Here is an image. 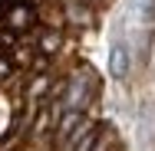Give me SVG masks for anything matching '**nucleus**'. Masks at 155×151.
<instances>
[{
  "instance_id": "f257e3e1",
  "label": "nucleus",
  "mask_w": 155,
  "mask_h": 151,
  "mask_svg": "<svg viewBox=\"0 0 155 151\" xmlns=\"http://www.w3.org/2000/svg\"><path fill=\"white\" fill-rule=\"evenodd\" d=\"M129 69H132V56H129V49H125V43H112V49H109V76L112 79H125L129 76Z\"/></svg>"
},
{
  "instance_id": "f03ea898",
  "label": "nucleus",
  "mask_w": 155,
  "mask_h": 151,
  "mask_svg": "<svg viewBox=\"0 0 155 151\" xmlns=\"http://www.w3.org/2000/svg\"><path fill=\"white\" fill-rule=\"evenodd\" d=\"M3 23H7L10 30H30L33 23H36V13H33V7H27V3H20V7L7 10Z\"/></svg>"
},
{
  "instance_id": "7ed1b4c3",
  "label": "nucleus",
  "mask_w": 155,
  "mask_h": 151,
  "mask_svg": "<svg viewBox=\"0 0 155 151\" xmlns=\"http://www.w3.org/2000/svg\"><path fill=\"white\" fill-rule=\"evenodd\" d=\"M63 10H66V20L69 23H89L93 10H89V0H63Z\"/></svg>"
},
{
  "instance_id": "20e7f679",
  "label": "nucleus",
  "mask_w": 155,
  "mask_h": 151,
  "mask_svg": "<svg viewBox=\"0 0 155 151\" xmlns=\"http://www.w3.org/2000/svg\"><path fill=\"white\" fill-rule=\"evenodd\" d=\"M79 118H83V112H63L60 125H56V138H60V141H66V138H69V131L79 125Z\"/></svg>"
},
{
  "instance_id": "39448f33",
  "label": "nucleus",
  "mask_w": 155,
  "mask_h": 151,
  "mask_svg": "<svg viewBox=\"0 0 155 151\" xmlns=\"http://www.w3.org/2000/svg\"><path fill=\"white\" fill-rule=\"evenodd\" d=\"M56 46H60V33H43V36H40V53H43V56H50V53H56Z\"/></svg>"
},
{
  "instance_id": "423d86ee",
  "label": "nucleus",
  "mask_w": 155,
  "mask_h": 151,
  "mask_svg": "<svg viewBox=\"0 0 155 151\" xmlns=\"http://www.w3.org/2000/svg\"><path fill=\"white\" fill-rule=\"evenodd\" d=\"M46 86H50V79H46V76H40V79L30 86V99H40V95L46 92Z\"/></svg>"
},
{
  "instance_id": "0eeeda50",
  "label": "nucleus",
  "mask_w": 155,
  "mask_h": 151,
  "mask_svg": "<svg viewBox=\"0 0 155 151\" xmlns=\"http://www.w3.org/2000/svg\"><path fill=\"white\" fill-rule=\"evenodd\" d=\"M89 151H109V145H106V138H96V141H93V148H89Z\"/></svg>"
},
{
  "instance_id": "6e6552de",
  "label": "nucleus",
  "mask_w": 155,
  "mask_h": 151,
  "mask_svg": "<svg viewBox=\"0 0 155 151\" xmlns=\"http://www.w3.org/2000/svg\"><path fill=\"white\" fill-rule=\"evenodd\" d=\"M3 76H10V62L7 59H0V79H3Z\"/></svg>"
}]
</instances>
